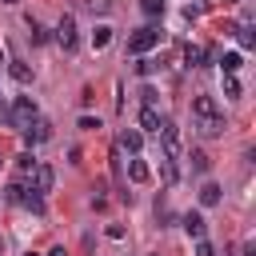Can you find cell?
Listing matches in <instances>:
<instances>
[{"instance_id": "1", "label": "cell", "mask_w": 256, "mask_h": 256, "mask_svg": "<svg viewBox=\"0 0 256 256\" xmlns=\"http://www.w3.org/2000/svg\"><path fill=\"white\" fill-rule=\"evenodd\" d=\"M156 44H160V32H156V28H140V32L128 36V52H132V56H144V52L156 48Z\"/></svg>"}, {"instance_id": "2", "label": "cell", "mask_w": 256, "mask_h": 256, "mask_svg": "<svg viewBox=\"0 0 256 256\" xmlns=\"http://www.w3.org/2000/svg\"><path fill=\"white\" fill-rule=\"evenodd\" d=\"M56 40H60L64 52H76V48H80V32H76V20H72V16H64V20L56 24Z\"/></svg>"}, {"instance_id": "3", "label": "cell", "mask_w": 256, "mask_h": 256, "mask_svg": "<svg viewBox=\"0 0 256 256\" xmlns=\"http://www.w3.org/2000/svg\"><path fill=\"white\" fill-rule=\"evenodd\" d=\"M156 132H160V140H164V156L176 160V156H180V132H176V124H172V120H160Z\"/></svg>"}, {"instance_id": "4", "label": "cell", "mask_w": 256, "mask_h": 256, "mask_svg": "<svg viewBox=\"0 0 256 256\" xmlns=\"http://www.w3.org/2000/svg\"><path fill=\"white\" fill-rule=\"evenodd\" d=\"M52 184H56V172L48 168V164H36V172H32V192H52Z\"/></svg>"}, {"instance_id": "5", "label": "cell", "mask_w": 256, "mask_h": 256, "mask_svg": "<svg viewBox=\"0 0 256 256\" xmlns=\"http://www.w3.org/2000/svg\"><path fill=\"white\" fill-rule=\"evenodd\" d=\"M192 116L196 120H208V116H220V108H216L212 96H192Z\"/></svg>"}, {"instance_id": "6", "label": "cell", "mask_w": 256, "mask_h": 256, "mask_svg": "<svg viewBox=\"0 0 256 256\" xmlns=\"http://www.w3.org/2000/svg\"><path fill=\"white\" fill-rule=\"evenodd\" d=\"M48 136H52V124H48V120H32V124L24 128V140H28V144H44Z\"/></svg>"}, {"instance_id": "7", "label": "cell", "mask_w": 256, "mask_h": 256, "mask_svg": "<svg viewBox=\"0 0 256 256\" xmlns=\"http://www.w3.org/2000/svg\"><path fill=\"white\" fill-rule=\"evenodd\" d=\"M184 232H188L192 240H204V232H208V220H204L200 212H188V216H184Z\"/></svg>"}, {"instance_id": "8", "label": "cell", "mask_w": 256, "mask_h": 256, "mask_svg": "<svg viewBox=\"0 0 256 256\" xmlns=\"http://www.w3.org/2000/svg\"><path fill=\"white\" fill-rule=\"evenodd\" d=\"M120 148H124V152H140V148H144V136H140L136 128H124V132H120Z\"/></svg>"}, {"instance_id": "9", "label": "cell", "mask_w": 256, "mask_h": 256, "mask_svg": "<svg viewBox=\"0 0 256 256\" xmlns=\"http://www.w3.org/2000/svg\"><path fill=\"white\" fill-rule=\"evenodd\" d=\"M108 44H112V28H108V24H96V28H92V48L100 52V48H108Z\"/></svg>"}, {"instance_id": "10", "label": "cell", "mask_w": 256, "mask_h": 256, "mask_svg": "<svg viewBox=\"0 0 256 256\" xmlns=\"http://www.w3.org/2000/svg\"><path fill=\"white\" fill-rule=\"evenodd\" d=\"M140 128H144V132H156V128H160V112H156L152 104H144V112H140Z\"/></svg>"}, {"instance_id": "11", "label": "cell", "mask_w": 256, "mask_h": 256, "mask_svg": "<svg viewBox=\"0 0 256 256\" xmlns=\"http://www.w3.org/2000/svg\"><path fill=\"white\" fill-rule=\"evenodd\" d=\"M220 68H224V76H236V72L244 68V56H240V52H228V56L220 60Z\"/></svg>"}, {"instance_id": "12", "label": "cell", "mask_w": 256, "mask_h": 256, "mask_svg": "<svg viewBox=\"0 0 256 256\" xmlns=\"http://www.w3.org/2000/svg\"><path fill=\"white\" fill-rule=\"evenodd\" d=\"M8 72H12V80H16V84H24V88L32 84V68H28V64H20V60H12V68H8Z\"/></svg>"}, {"instance_id": "13", "label": "cell", "mask_w": 256, "mask_h": 256, "mask_svg": "<svg viewBox=\"0 0 256 256\" xmlns=\"http://www.w3.org/2000/svg\"><path fill=\"white\" fill-rule=\"evenodd\" d=\"M32 172H36V160H32V152H24V156H16V176H20V180H28Z\"/></svg>"}, {"instance_id": "14", "label": "cell", "mask_w": 256, "mask_h": 256, "mask_svg": "<svg viewBox=\"0 0 256 256\" xmlns=\"http://www.w3.org/2000/svg\"><path fill=\"white\" fill-rule=\"evenodd\" d=\"M128 180H132V184H144V180H148V164H144V160H128Z\"/></svg>"}, {"instance_id": "15", "label": "cell", "mask_w": 256, "mask_h": 256, "mask_svg": "<svg viewBox=\"0 0 256 256\" xmlns=\"http://www.w3.org/2000/svg\"><path fill=\"white\" fill-rule=\"evenodd\" d=\"M200 204H204V208H216V204H220V184H204V188H200Z\"/></svg>"}, {"instance_id": "16", "label": "cell", "mask_w": 256, "mask_h": 256, "mask_svg": "<svg viewBox=\"0 0 256 256\" xmlns=\"http://www.w3.org/2000/svg\"><path fill=\"white\" fill-rule=\"evenodd\" d=\"M200 132H204V136H220V132H224V116H208V120H200Z\"/></svg>"}, {"instance_id": "17", "label": "cell", "mask_w": 256, "mask_h": 256, "mask_svg": "<svg viewBox=\"0 0 256 256\" xmlns=\"http://www.w3.org/2000/svg\"><path fill=\"white\" fill-rule=\"evenodd\" d=\"M28 28H32V44H48V28H44L40 20H32V16H28Z\"/></svg>"}, {"instance_id": "18", "label": "cell", "mask_w": 256, "mask_h": 256, "mask_svg": "<svg viewBox=\"0 0 256 256\" xmlns=\"http://www.w3.org/2000/svg\"><path fill=\"white\" fill-rule=\"evenodd\" d=\"M160 164H164V184H168V188H172V184H176V180H180V172H176V160H172V156H164V160H160Z\"/></svg>"}, {"instance_id": "19", "label": "cell", "mask_w": 256, "mask_h": 256, "mask_svg": "<svg viewBox=\"0 0 256 256\" xmlns=\"http://www.w3.org/2000/svg\"><path fill=\"white\" fill-rule=\"evenodd\" d=\"M192 168H196V172H208V168H212V160H208V152H200V148H192Z\"/></svg>"}, {"instance_id": "20", "label": "cell", "mask_w": 256, "mask_h": 256, "mask_svg": "<svg viewBox=\"0 0 256 256\" xmlns=\"http://www.w3.org/2000/svg\"><path fill=\"white\" fill-rule=\"evenodd\" d=\"M140 8H144V16H152V20H156V16H164V8H168V4H164V0H144Z\"/></svg>"}, {"instance_id": "21", "label": "cell", "mask_w": 256, "mask_h": 256, "mask_svg": "<svg viewBox=\"0 0 256 256\" xmlns=\"http://www.w3.org/2000/svg\"><path fill=\"white\" fill-rule=\"evenodd\" d=\"M232 32L240 36V48H252V44H256V36H252V28H248V24H240V28H232Z\"/></svg>"}, {"instance_id": "22", "label": "cell", "mask_w": 256, "mask_h": 256, "mask_svg": "<svg viewBox=\"0 0 256 256\" xmlns=\"http://www.w3.org/2000/svg\"><path fill=\"white\" fill-rule=\"evenodd\" d=\"M88 12H96V16H108V12H112V0H88Z\"/></svg>"}, {"instance_id": "23", "label": "cell", "mask_w": 256, "mask_h": 256, "mask_svg": "<svg viewBox=\"0 0 256 256\" xmlns=\"http://www.w3.org/2000/svg\"><path fill=\"white\" fill-rule=\"evenodd\" d=\"M184 56H188V64H192V68H200V60H204V52H200V48H192V44L184 48Z\"/></svg>"}, {"instance_id": "24", "label": "cell", "mask_w": 256, "mask_h": 256, "mask_svg": "<svg viewBox=\"0 0 256 256\" xmlns=\"http://www.w3.org/2000/svg\"><path fill=\"white\" fill-rule=\"evenodd\" d=\"M224 96H240V80L236 76H224Z\"/></svg>"}, {"instance_id": "25", "label": "cell", "mask_w": 256, "mask_h": 256, "mask_svg": "<svg viewBox=\"0 0 256 256\" xmlns=\"http://www.w3.org/2000/svg\"><path fill=\"white\" fill-rule=\"evenodd\" d=\"M136 72H140V76H152V72H156V60H140Z\"/></svg>"}, {"instance_id": "26", "label": "cell", "mask_w": 256, "mask_h": 256, "mask_svg": "<svg viewBox=\"0 0 256 256\" xmlns=\"http://www.w3.org/2000/svg\"><path fill=\"white\" fill-rule=\"evenodd\" d=\"M80 128H84V132H96L100 120H96V116H80Z\"/></svg>"}, {"instance_id": "27", "label": "cell", "mask_w": 256, "mask_h": 256, "mask_svg": "<svg viewBox=\"0 0 256 256\" xmlns=\"http://www.w3.org/2000/svg\"><path fill=\"white\" fill-rule=\"evenodd\" d=\"M196 256H216V248L208 240H196Z\"/></svg>"}, {"instance_id": "28", "label": "cell", "mask_w": 256, "mask_h": 256, "mask_svg": "<svg viewBox=\"0 0 256 256\" xmlns=\"http://www.w3.org/2000/svg\"><path fill=\"white\" fill-rule=\"evenodd\" d=\"M48 256H68V252H64V248H52V252H48Z\"/></svg>"}, {"instance_id": "29", "label": "cell", "mask_w": 256, "mask_h": 256, "mask_svg": "<svg viewBox=\"0 0 256 256\" xmlns=\"http://www.w3.org/2000/svg\"><path fill=\"white\" fill-rule=\"evenodd\" d=\"M224 4H240V0H224Z\"/></svg>"}, {"instance_id": "30", "label": "cell", "mask_w": 256, "mask_h": 256, "mask_svg": "<svg viewBox=\"0 0 256 256\" xmlns=\"http://www.w3.org/2000/svg\"><path fill=\"white\" fill-rule=\"evenodd\" d=\"M28 256H36V252H28Z\"/></svg>"}, {"instance_id": "31", "label": "cell", "mask_w": 256, "mask_h": 256, "mask_svg": "<svg viewBox=\"0 0 256 256\" xmlns=\"http://www.w3.org/2000/svg\"><path fill=\"white\" fill-rule=\"evenodd\" d=\"M0 64H4V56H0Z\"/></svg>"}]
</instances>
